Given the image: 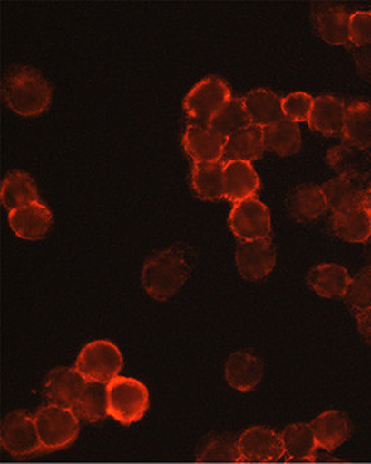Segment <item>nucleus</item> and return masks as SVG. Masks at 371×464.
<instances>
[{
    "label": "nucleus",
    "mask_w": 371,
    "mask_h": 464,
    "mask_svg": "<svg viewBox=\"0 0 371 464\" xmlns=\"http://www.w3.org/2000/svg\"><path fill=\"white\" fill-rule=\"evenodd\" d=\"M3 101L8 109L24 118L44 114L52 103L51 82L37 69L16 65L3 77Z\"/></svg>",
    "instance_id": "obj_1"
},
{
    "label": "nucleus",
    "mask_w": 371,
    "mask_h": 464,
    "mask_svg": "<svg viewBox=\"0 0 371 464\" xmlns=\"http://www.w3.org/2000/svg\"><path fill=\"white\" fill-rule=\"evenodd\" d=\"M190 272L192 265L187 250L171 246L154 254L143 265V289L154 300H171L187 283Z\"/></svg>",
    "instance_id": "obj_2"
},
{
    "label": "nucleus",
    "mask_w": 371,
    "mask_h": 464,
    "mask_svg": "<svg viewBox=\"0 0 371 464\" xmlns=\"http://www.w3.org/2000/svg\"><path fill=\"white\" fill-rule=\"evenodd\" d=\"M43 451H58L72 446L80 432L79 417L63 406L49 404L34 416Z\"/></svg>",
    "instance_id": "obj_3"
},
{
    "label": "nucleus",
    "mask_w": 371,
    "mask_h": 464,
    "mask_svg": "<svg viewBox=\"0 0 371 464\" xmlns=\"http://www.w3.org/2000/svg\"><path fill=\"white\" fill-rule=\"evenodd\" d=\"M108 414L123 425L145 417L149 409L148 388L134 378L118 377L107 385Z\"/></svg>",
    "instance_id": "obj_4"
},
{
    "label": "nucleus",
    "mask_w": 371,
    "mask_h": 464,
    "mask_svg": "<svg viewBox=\"0 0 371 464\" xmlns=\"http://www.w3.org/2000/svg\"><path fill=\"white\" fill-rule=\"evenodd\" d=\"M74 369L88 383L108 385L123 369V356L112 342H91L80 351Z\"/></svg>",
    "instance_id": "obj_5"
},
{
    "label": "nucleus",
    "mask_w": 371,
    "mask_h": 464,
    "mask_svg": "<svg viewBox=\"0 0 371 464\" xmlns=\"http://www.w3.org/2000/svg\"><path fill=\"white\" fill-rule=\"evenodd\" d=\"M231 98V91L224 80L209 76L199 82L185 96L184 111L192 121L209 124Z\"/></svg>",
    "instance_id": "obj_6"
},
{
    "label": "nucleus",
    "mask_w": 371,
    "mask_h": 464,
    "mask_svg": "<svg viewBox=\"0 0 371 464\" xmlns=\"http://www.w3.org/2000/svg\"><path fill=\"white\" fill-rule=\"evenodd\" d=\"M229 230L240 242L270 239V211L259 198L235 203L229 217Z\"/></svg>",
    "instance_id": "obj_7"
},
{
    "label": "nucleus",
    "mask_w": 371,
    "mask_h": 464,
    "mask_svg": "<svg viewBox=\"0 0 371 464\" xmlns=\"http://www.w3.org/2000/svg\"><path fill=\"white\" fill-rule=\"evenodd\" d=\"M0 443L13 457H29L43 451L35 420L24 411H13L3 419Z\"/></svg>",
    "instance_id": "obj_8"
},
{
    "label": "nucleus",
    "mask_w": 371,
    "mask_h": 464,
    "mask_svg": "<svg viewBox=\"0 0 371 464\" xmlns=\"http://www.w3.org/2000/svg\"><path fill=\"white\" fill-rule=\"evenodd\" d=\"M242 463H276L284 458L281 435L265 427H251L238 439Z\"/></svg>",
    "instance_id": "obj_9"
},
{
    "label": "nucleus",
    "mask_w": 371,
    "mask_h": 464,
    "mask_svg": "<svg viewBox=\"0 0 371 464\" xmlns=\"http://www.w3.org/2000/svg\"><path fill=\"white\" fill-rule=\"evenodd\" d=\"M238 272L248 281L264 280L276 266V248L271 239L240 242L235 253Z\"/></svg>",
    "instance_id": "obj_10"
},
{
    "label": "nucleus",
    "mask_w": 371,
    "mask_h": 464,
    "mask_svg": "<svg viewBox=\"0 0 371 464\" xmlns=\"http://www.w3.org/2000/svg\"><path fill=\"white\" fill-rule=\"evenodd\" d=\"M350 16L347 8L335 3H318L314 5L311 13L312 24L318 37L334 46H346L350 44Z\"/></svg>",
    "instance_id": "obj_11"
},
{
    "label": "nucleus",
    "mask_w": 371,
    "mask_h": 464,
    "mask_svg": "<svg viewBox=\"0 0 371 464\" xmlns=\"http://www.w3.org/2000/svg\"><path fill=\"white\" fill-rule=\"evenodd\" d=\"M226 140L210 124L192 121L185 129L182 148L195 162H218L223 159Z\"/></svg>",
    "instance_id": "obj_12"
},
{
    "label": "nucleus",
    "mask_w": 371,
    "mask_h": 464,
    "mask_svg": "<svg viewBox=\"0 0 371 464\" xmlns=\"http://www.w3.org/2000/svg\"><path fill=\"white\" fill-rule=\"evenodd\" d=\"M327 164L339 177L364 182L371 177V154L366 149L343 142L329 149Z\"/></svg>",
    "instance_id": "obj_13"
},
{
    "label": "nucleus",
    "mask_w": 371,
    "mask_h": 464,
    "mask_svg": "<svg viewBox=\"0 0 371 464\" xmlns=\"http://www.w3.org/2000/svg\"><path fill=\"white\" fill-rule=\"evenodd\" d=\"M8 223L16 237L26 240H40L51 230L54 217L48 206L35 201L10 212Z\"/></svg>",
    "instance_id": "obj_14"
},
{
    "label": "nucleus",
    "mask_w": 371,
    "mask_h": 464,
    "mask_svg": "<svg viewBox=\"0 0 371 464\" xmlns=\"http://www.w3.org/2000/svg\"><path fill=\"white\" fill-rule=\"evenodd\" d=\"M87 383L76 369L57 367L49 372L44 392L51 404L73 409Z\"/></svg>",
    "instance_id": "obj_15"
},
{
    "label": "nucleus",
    "mask_w": 371,
    "mask_h": 464,
    "mask_svg": "<svg viewBox=\"0 0 371 464\" xmlns=\"http://www.w3.org/2000/svg\"><path fill=\"white\" fill-rule=\"evenodd\" d=\"M265 150L264 129L250 123L227 137L221 162L243 161L251 164L261 159Z\"/></svg>",
    "instance_id": "obj_16"
},
{
    "label": "nucleus",
    "mask_w": 371,
    "mask_h": 464,
    "mask_svg": "<svg viewBox=\"0 0 371 464\" xmlns=\"http://www.w3.org/2000/svg\"><path fill=\"white\" fill-rule=\"evenodd\" d=\"M223 181L224 198L234 204L256 198L259 189V177L250 162H226Z\"/></svg>",
    "instance_id": "obj_17"
},
{
    "label": "nucleus",
    "mask_w": 371,
    "mask_h": 464,
    "mask_svg": "<svg viewBox=\"0 0 371 464\" xmlns=\"http://www.w3.org/2000/svg\"><path fill=\"white\" fill-rule=\"evenodd\" d=\"M264 377V363L254 353L238 351L229 356L226 364V380L237 391L249 393L254 391Z\"/></svg>",
    "instance_id": "obj_18"
},
{
    "label": "nucleus",
    "mask_w": 371,
    "mask_h": 464,
    "mask_svg": "<svg viewBox=\"0 0 371 464\" xmlns=\"http://www.w3.org/2000/svg\"><path fill=\"white\" fill-rule=\"evenodd\" d=\"M287 208L290 217L298 222L308 223L318 219L328 209L323 188L315 184L298 185L290 192Z\"/></svg>",
    "instance_id": "obj_19"
},
{
    "label": "nucleus",
    "mask_w": 371,
    "mask_h": 464,
    "mask_svg": "<svg viewBox=\"0 0 371 464\" xmlns=\"http://www.w3.org/2000/svg\"><path fill=\"white\" fill-rule=\"evenodd\" d=\"M318 449L334 452L342 446L351 433V422L343 411H328L321 413L311 422Z\"/></svg>",
    "instance_id": "obj_20"
},
{
    "label": "nucleus",
    "mask_w": 371,
    "mask_h": 464,
    "mask_svg": "<svg viewBox=\"0 0 371 464\" xmlns=\"http://www.w3.org/2000/svg\"><path fill=\"white\" fill-rule=\"evenodd\" d=\"M346 106L343 101L331 95H321L314 101L308 127L320 134L342 135L345 127Z\"/></svg>",
    "instance_id": "obj_21"
},
{
    "label": "nucleus",
    "mask_w": 371,
    "mask_h": 464,
    "mask_svg": "<svg viewBox=\"0 0 371 464\" xmlns=\"http://www.w3.org/2000/svg\"><path fill=\"white\" fill-rule=\"evenodd\" d=\"M0 200L8 212L40 201L37 184L29 173L24 172V170H13V172L5 174L3 179Z\"/></svg>",
    "instance_id": "obj_22"
},
{
    "label": "nucleus",
    "mask_w": 371,
    "mask_h": 464,
    "mask_svg": "<svg viewBox=\"0 0 371 464\" xmlns=\"http://www.w3.org/2000/svg\"><path fill=\"white\" fill-rule=\"evenodd\" d=\"M243 106L251 124L265 127L284 119L282 98L265 88H256L242 98Z\"/></svg>",
    "instance_id": "obj_23"
},
{
    "label": "nucleus",
    "mask_w": 371,
    "mask_h": 464,
    "mask_svg": "<svg viewBox=\"0 0 371 464\" xmlns=\"http://www.w3.org/2000/svg\"><path fill=\"white\" fill-rule=\"evenodd\" d=\"M350 281L347 270L337 264L317 265L307 276L308 285L324 298L343 297Z\"/></svg>",
    "instance_id": "obj_24"
},
{
    "label": "nucleus",
    "mask_w": 371,
    "mask_h": 464,
    "mask_svg": "<svg viewBox=\"0 0 371 464\" xmlns=\"http://www.w3.org/2000/svg\"><path fill=\"white\" fill-rule=\"evenodd\" d=\"M287 462H314L318 449L309 424H290L281 433Z\"/></svg>",
    "instance_id": "obj_25"
},
{
    "label": "nucleus",
    "mask_w": 371,
    "mask_h": 464,
    "mask_svg": "<svg viewBox=\"0 0 371 464\" xmlns=\"http://www.w3.org/2000/svg\"><path fill=\"white\" fill-rule=\"evenodd\" d=\"M324 198L332 214L347 211L362 206L365 189L361 182L346 177H335L323 185Z\"/></svg>",
    "instance_id": "obj_26"
},
{
    "label": "nucleus",
    "mask_w": 371,
    "mask_h": 464,
    "mask_svg": "<svg viewBox=\"0 0 371 464\" xmlns=\"http://www.w3.org/2000/svg\"><path fill=\"white\" fill-rule=\"evenodd\" d=\"M266 150L288 157L298 153L301 149L300 127L295 121L284 118L264 129Z\"/></svg>",
    "instance_id": "obj_27"
},
{
    "label": "nucleus",
    "mask_w": 371,
    "mask_h": 464,
    "mask_svg": "<svg viewBox=\"0 0 371 464\" xmlns=\"http://www.w3.org/2000/svg\"><path fill=\"white\" fill-rule=\"evenodd\" d=\"M224 164L195 162L192 167V188L201 200L218 201L224 198Z\"/></svg>",
    "instance_id": "obj_28"
},
{
    "label": "nucleus",
    "mask_w": 371,
    "mask_h": 464,
    "mask_svg": "<svg viewBox=\"0 0 371 464\" xmlns=\"http://www.w3.org/2000/svg\"><path fill=\"white\" fill-rule=\"evenodd\" d=\"M332 230L346 242L365 243L371 237V218L364 207L332 215Z\"/></svg>",
    "instance_id": "obj_29"
},
{
    "label": "nucleus",
    "mask_w": 371,
    "mask_h": 464,
    "mask_svg": "<svg viewBox=\"0 0 371 464\" xmlns=\"http://www.w3.org/2000/svg\"><path fill=\"white\" fill-rule=\"evenodd\" d=\"M345 142L362 149L371 146V104L354 102L346 109L345 127L342 131Z\"/></svg>",
    "instance_id": "obj_30"
},
{
    "label": "nucleus",
    "mask_w": 371,
    "mask_h": 464,
    "mask_svg": "<svg viewBox=\"0 0 371 464\" xmlns=\"http://www.w3.org/2000/svg\"><path fill=\"white\" fill-rule=\"evenodd\" d=\"M79 419L88 422H98L108 414L107 386L102 383H87L79 401L73 406Z\"/></svg>",
    "instance_id": "obj_31"
},
{
    "label": "nucleus",
    "mask_w": 371,
    "mask_h": 464,
    "mask_svg": "<svg viewBox=\"0 0 371 464\" xmlns=\"http://www.w3.org/2000/svg\"><path fill=\"white\" fill-rule=\"evenodd\" d=\"M210 126L215 130L219 134L223 135L224 138L229 137L234 134L238 130L250 124L248 112H246L245 106H243L242 99L234 98L232 96L218 112L213 116Z\"/></svg>",
    "instance_id": "obj_32"
},
{
    "label": "nucleus",
    "mask_w": 371,
    "mask_h": 464,
    "mask_svg": "<svg viewBox=\"0 0 371 464\" xmlns=\"http://www.w3.org/2000/svg\"><path fill=\"white\" fill-rule=\"evenodd\" d=\"M201 463H242L238 440L229 436H213L198 454Z\"/></svg>",
    "instance_id": "obj_33"
},
{
    "label": "nucleus",
    "mask_w": 371,
    "mask_h": 464,
    "mask_svg": "<svg viewBox=\"0 0 371 464\" xmlns=\"http://www.w3.org/2000/svg\"><path fill=\"white\" fill-rule=\"evenodd\" d=\"M343 300L356 316L371 308V269L362 270L351 278Z\"/></svg>",
    "instance_id": "obj_34"
},
{
    "label": "nucleus",
    "mask_w": 371,
    "mask_h": 464,
    "mask_svg": "<svg viewBox=\"0 0 371 464\" xmlns=\"http://www.w3.org/2000/svg\"><path fill=\"white\" fill-rule=\"evenodd\" d=\"M315 99L306 92H293L282 99V112L284 118L300 123V121H308L311 116L312 107H314Z\"/></svg>",
    "instance_id": "obj_35"
},
{
    "label": "nucleus",
    "mask_w": 371,
    "mask_h": 464,
    "mask_svg": "<svg viewBox=\"0 0 371 464\" xmlns=\"http://www.w3.org/2000/svg\"><path fill=\"white\" fill-rule=\"evenodd\" d=\"M348 37H350V44L354 48L370 45L371 13L369 11H356V13L351 14Z\"/></svg>",
    "instance_id": "obj_36"
},
{
    "label": "nucleus",
    "mask_w": 371,
    "mask_h": 464,
    "mask_svg": "<svg viewBox=\"0 0 371 464\" xmlns=\"http://www.w3.org/2000/svg\"><path fill=\"white\" fill-rule=\"evenodd\" d=\"M354 60H356V69L359 74L365 79L371 80V44L370 45L354 48Z\"/></svg>",
    "instance_id": "obj_37"
},
{
    "label": "nucleus",
    "mask_w": 371,
    "mask_h": 464,
    "mask_svg": "<svg viewBox=\"0 0 371 464\" xmlns=\"http://www.w3.org/2000/svg\"><path fill=\"white\" fill-rule=\"evenodd\" d=\"M356 320H358L359 334L371 346V308L356 316Z\"/></svg>",
    "instance_id": "obj_38"
},
{
    "label": "nucleus",
    "mask_w": 371,
    "mask_h": 464,
    "mask_svg": "<svg viewBox=\"0 0 371 464\" xmlns=\"http://www.w3.org/2000/svg\"><path fill=\"white\" fill-rule=\"evenodd\" d=\"M362 207H364L365 211L369 214L371 218V187L365 189L364 201H362Z\"/></svg>",
    "instance_id": "obj_39"
},
{
    "label": "nucleus",
    "mask_w": 371,
    "mask_h": 464,
    "mask_svg": "<svg viewBox=\"0 0 371 464\" xmlns=\"http://www.w3.org/2000/svg\"><path fill=\"white\" fill-rule=\"evenodd\" d=\"M370 269H371V253H370Z\"/></svg>",
    "instance_id": "obj_40"
}]
</instances>
